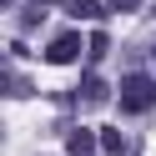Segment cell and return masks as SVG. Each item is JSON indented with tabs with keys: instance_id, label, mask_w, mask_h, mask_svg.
Segmentation results:
<instances>
[{
	"instance_id": "cell-3",
	"label": "cell",
	"mask_w": 156,
	"mask_h": 156,
	"mask_svg": "<svg viewBox=\"0 0 156 156\" xmlns=\"http://www.w3.org/2000/svg\"><path fill=\"white\" fill-rule=\"evenodd\" d=\"M76 101H81V106H101L106 101V81H101V76H86L81 91H76Z\"/></svg>"
},
{
	"instance_id": "cell-12",
	"label": "cell",
	"mask_w": 156,
	"mask_h": 156,
	"mask_svg": "<svg viewBox=\"0 0 156 156\" xmlns=\"http://www.w3.org/2000/svg\"><path fill=\"white\" fill-rule=\"evenodd\" d=\"M91 156H96V151H91Z\"/></svg>"
},
{
	"instance_id": "cell-10",
	"label": "cell",
	"mask_w": 156,
	"mask_h": 156,
	"mask_svg": "<svg viewBox=\"0 0 156 156\" xmlns=\"http://www.w3.org/2000/svg\"><path fill=\"white\" fill-rule=\"evenodd\" d=\"M151 61H156V45H151Z\"/></svg>"
},
{
	"instance_id": "cell-4",
	"label": "cell",
	"mask_w": 156,
	"mask_h": 156,
	"mask_svg": "<svg viewBox=\"0 0 156 156\" xmlns=\"http://www.w3.org/2000/svg\"><path fill=\"white\" fill-rule=\"evenodd\" d=\"M66 10H71L76 20H96V15L111 10V5H106V0H66Z\"/></svg>"
},
{
	"instance_id": "cell-6",
	"label": "cell",
	"mask_w": 156,
	"mask_h": 156,
	"mask_svg": "<svg viewBox=\"0 0 156 156\" xmlns=\"http://www.w3.org/2000/svg\"><path fill=\"white\" fill-rule=\"evenodd\" d=\"M106 51H111V41H106V35H101V30H96V35H91V41H86V61H101V55H106Z\"/></svg>"
},
{
	"instance_id": "cell-1",
	"label": "cell",
	"mask_w": 156,
	"mask_h": 156,
	"mask_svg": "<svg viewBox=\"0 0 156 156\" xmlns=\"http://www.w3.org/2000/svg\"><path fill=\"white\" fill-rule=\"evenodd\" d=\"M121 111L126 116H146V111H156V81L146 71H126V81H121Z\"/></svg>"
},
{
	"instance_id": "cell-8",
	"label": "cell",
	"mask_w": 156,
	"mask_h": 156,
	"mask_svg": "<svg viewBox=\"0 0 156 156\" xmlns=\"http://www.w3.org/2000/svg\"><path fill=\"white\" fill-rule=\"evenodd\" d=\"M106 5H111V10H136L141 0H106Z\"/></svg>"
},
{
	"instance_id": "cell-2",
	"label": "cell",
	"mask_w": 156,
	"mask_h": 156,
	"mask_svg": "<svg viewBox=\"0 0 156 156\" xmlns=\"http://www.w3.org/2000/svg\"><path fill=\"white\" fill-rule=\"evenodd\" d=\"M81 55H86V41L76 30L51 35V45H45V61H51V66H71V61H81Z\"/></svg>"
},
{
	"instance_id": "cell-5",
	"label": "cell",
	"mask_w": 156,
	"mask_h": 156,
	"mask_svg": "<svg viewBox=\"0 0 156 156\" xmlns=\"http://www.w3.org/2000/svg\"><path fill=\"white\" fill-rule=\"evenodd\" d=\"M66 151H71V156H91V131H86V126H76V131L66 136Z\"/></svg>"
},
{
	"instance_id": "cell-11",
	"label": "cell",
	"mask_w": 156,
	"mask_h": 156,
	"mask_svg": "<svg viewBox=\"0 0 156 156\" xmlns=\"http://www.w3.org/2000/svg\"><path fill=\"white\" fill-rule=\"evenodd\" d=\"M151 15H156V5H151Z\"/></svg>"
},
{
	"instance_id": "cell-9",
	"label": "cell",
	"mask_w": 156,
	"mask_h": 156,
	"mask_svg": "<svg viewBox=\"0 0 156 156\" xmlns=\"http://www.w3.org/2000/svg\"><path fill=\"white\" fill-rule=\"evenodd\" d=\"M41 5H55V0H41Z\"/></svg>"
},
{
	"instance_id": "cell-7",
	"label": "cell",
	"mask_w": 156,
	"mask_h": 156,
	"mask_svg": "<svg viewBox=\"0 0 156 156\" xmlns=\"http://www.w3.org/2000/svg\"><path fill=\"white\" fill-rule=\"evenodd\" d=\"M101 146L106 151H121V131H101Z\"/></svg>"
}]
</instances>
